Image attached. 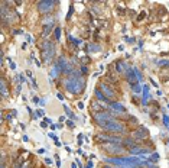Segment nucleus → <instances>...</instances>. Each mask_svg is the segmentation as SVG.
<instances>
[{
    "mask_svg": "<svg viewBox=\"0 0 169 168\" xmlns=\"http://www.w3.org/2000/svg\"><path fill=\"white\" fill-rule=\"evenodd\" d=\"M61 72H62L61 67H59V65H58V64H55V65H54V68H52V71H51V77H52V78L58 77V76H59V74H61Z\"/></svg>",
    "mask_w": 169,
    "mask_h": 168,
    "instance_id": "dca6fc26",
    "label": "nucleus"
},
{
    "mask_svg": "<svg viewBox=\"0 0 169 168\" xmlns=\"http://www.w3.org/2000/svg\"><path fill=\"white\" fill-rule=\"evenodd\" d=\"M56 54V47L55 43L51 42V41H45L42 43V57H43V63L49 64L52 63V59L55 58Z\"/></svg>",
    "mask_w": 169,
    "mask_h": 168,
    "instance_id": "7ed1b4c3",
    "label": "nucleus"
},
{
    "mask_svg": "<svg viewBox=\"0 0 169 168\" xmlns=\"http://www.w3.org/2000/svg\"><path fill=\"white\" fill-rule=\"evenodd\" d=\"M65 112H66V115H68V116H70V117H71V119H77V117H75V116H74V113H72V112H71L70 110V109H68V107H66V106H65Z\"/></svg>",
    "mask_w": 169,
    "mask_h": 168,
    "instance_id": "4be33fe9",
    "label": "nucleus"
},
{
    "mask_svg": "<svg viewBox=\"0 0 169 168\" xmlns=\"http://www.w3.org/2000/svg\"><path fill=\"white\" fill-rule=\"evenodd\" d=\"M110 107H111L114 112H119V113H126V107H124L122 103H117V101H110Z\"/></svg>",
    "mask_w": 169,
    "mask_h": 168,
    "instance_id": "9b49d317",
    "label": "nucleus"
},
{
    "mask_svg": "<svg viewBox=\"0 0 169 168\" xmlns=\"http://www.w3.org/2000/svg\"><path fill=\"white\" fill-rule=\"evenodd\" d=\"M52 31V26H45L42 31V38H45V36H48L49 35V32Z\"/></svg>",
    "mask_w": 169,
    "mask_h": 168,
    "instance_id": "6ab92c4d",
    "label": "nucleus"
},
{
    "mask_svg": "<svg viewBox=\"0 0 169 168\" xmlns=\"http://www.w3.org/2000/svg\"><path fill=\"white\" fill-rule=\"evenodd\" d=\"M56 64L61 67L62 70V74H68V76H71L72 72H74V68H72V65H71L70 63H68V59H66L64 55L62 57L58 58V61H56Z\"/></svg>",
    "mask_w": 169,
    "mask_h": 168,
    "instance_id": "6e6552de",
    "label": "nucleus"
},
{
    "mask_svg": "<svg viewBox=\"0 0 169 168\" xmlns=\"http://www.w3.org/2000/svg\"><path fill=\"white\" fill-rule=\"evenodd\" d=\"M103 168H113V167H110V165H104Z\"/></svg>",
    "mask_w": 169,
    "mask_h": 168,
    "instance_id": "c85d7f7f",
    "label": "nucleus"
},
{
    "mask_svg": "<svg viewBox=\"0 0 169 168\" xmlns=\"http://www.w3.org/2000/svg\"><path fill=\"white\" fill-rule=\"evenodd\" d=\"M81 72H82V74H87V72H88V70H87V67H85V65H81Z\"/></svg>",
    "mask_w": 169,
    "mask_h": 168,
    "instance_id": "5701e85b",
    "label": "nucleus"
},
{
    "mask_svg": "<svg viewBox=\"0 0 169 168\" xmlns=\"http://www.w3.org/2000/svg\"><path fill=\"white\" fill-rule=\"evenodd\" d=\"M2 168H6V165H5V161H2Z\"/></svg>",
    "mask_w": 169,
    "mask_h": 168,
    "instance_id": "cd10ccee",
    "label": "nucleus"
},
{
    "mask_svg": "<svg viewBox=\"0 0 169 168\" xmlns=\"http://www.w3.org/2000/svg\"><path fill=\"white\" fill-rule=\"evenodd\" d=\"M66 126H70V128H74V123H72V122H66Z\"/></svg>",
    "mask_w": 169,
    "mask_h": 168,
    "instance_id": "bb28decb",
    "label": "nucleus"
},
{
    "mask_svg": "<svg viewBox=\"0 0 169 168\" xmlns=\"http://www.w3.org/2000/svg\"><path fill=\"white\" fill-rule=\"evenodd\" d=\"M149 138V130L143 128V126H139L135 132H133V139L135 141H143V139H147Z\"/></svg>",
    "mask_w": 169,
    "mask_h": 168,
    "instance_id": "1a4fd4ad",
    "label": "nucleus"
},
{
    "mask_svg": "<svg viewBox=\"0 0 169 168\" xmlns=\"http://www.w3.org/2000/svg\"><path fill=\"white\" fill-rule=\"evenodd\" d=\"M130 86H131V88H133V93H137V94H139V93L142 91V87L139 86L137 83H135V84H130Z\"/></svg>",
    "mask_w": 169,
    "mask_h": 168,
    "instance_id": "a211bd4d",
    "label": "nucleus"
},
{
    "mask_svg": "<svg viewBox=\"0 0 169 168\" xmlns=\"http://www.w3.org/2000/svg\"><path fill=\"white\" fill-rule=\"evenodd\" d=\"M93 119H94V122L97 123V125H101V123H104V122H107V120H110V119H114V116L111 115V113H108V112H95L93 115Z\"/></svg>",
    "mask_w": 169,
    "mask_h": 168,
    "instance_id": "0eeeda50",
    "label": "nucleus"
},
{
    "mask_svg": "<svg viewBox=\"0 0 169 168\" xmlns=\"http://www.w3.org/2000/svg\"><path fill=\"white\" fill-rule=\"evenodd\" d=\"M0 87H2V96L7 97L9 90H7V86H6V80H5V78H2V81H0Z\"/></svg>",
    "mask_w": 169,
    "mask_h": 168,
    "instance_id": "2eb2a0df",
    "label": "nucleus"
},
{
    "mask_svg": "<svg viewBox=\"0 0 169 168\" xmlns=\"http://www.w3.org/2000/svg\"><path fill=\"white\" fill-rule=\"evenodd\" d=\"M159 65H166V67H169V61H159Z\"/></svg>",
    "mask_w": 169,
    "mask_h": 168,
    "instance_id": "b1692460",
    "label": "nucleus"
},
{
    "mask_svg": "<svg viewBox=\"0 0 169 168\" xmlns=\"http://www.w3.org/2000/svg\"><path fill=\"white\" fill-rule=\"evenodd\" d=\"M54 36H55V39L58 41V39H59V36H61V29H59V28L54 29Z\"/></svg>",
    "mask_w": 169,
    "mask_h": 168,
    "instance_id": "412c9836",
    "label": "nucleus"
},
{
    "mask_svg": "<svg viewBox=\"0 0 169 168\" xmlns=\"http://www.w3.org/2000/svg\"><path fill=\"white\" fill-rule=\"evenodd\" d=\"M163 122H165V125H168V123H169V117H168V116H165V117H163Z\"/></svg>",
    "mask_w": 169,
    "mask_h": 168,
    "instance_id": "a878e982",
    "label": "nucleus"
},
{
    "mask_svg": "<svg viewBox=\"0 0 169 168\" xmlns=\"http://www.w3.org/2000/svg\"><path fill=\"white\" fill-rule=\"evenodd\" d=\"M126 78L130 84H135V83L137 81V76H136V72H135V70H130V68H129V71L126 72Z\"/></svg>",
    "mask_w": 169,
    "mask_h": 168,
    "instance_id": "f8f14e48",
    "label": "nucleus"
},
{
    "mask_svg": "<svg viewBox=\"0 0 169 168\" xmlns=\"http://www.w3.org/2000/svg\"><path fill=\"white\" fill-rule=\"evenodd\" d=\"M100 128H101V129H104L106 132H108V133H122V132H124V130H126L124 125H123L122 122H120V120H117V119L107 120V122L101 123V125H100Z\"/></svg>",
    "mask_w": 169,
    "mask_h": 168,
    "instance_id": "f03ea898",
    "label": "nucleus"
},
{
    "mask_svg": "<svg viewBox=\"0 0 169 168\" xmlns=\"http://www.w3.org/2000/svg\"><path fill=\"white\" fill-rule=\"evenodd\" d=\"M100 88L103 90V94H104L106 97H107L108 100L114 99V96H116V90H114L113 87L108 86L107 83H100Z\"/></svg>",
    "mask_w": 169,
    "mask_h": 168,
    "instance_id": "9d476101",
    "label": "nucleus"
},
{
    "mask_svg": "<svg viewBox=\"0 0 169 168\" xmlns=\"http://www.w3.org/2000/svg\"><path fill=\"white\" fill-rule=\"evenodd\" d=\"M103 149L107 152V154H110V155H122L126 149H124V146L123 145H120V144H104V146H103Z\"/></svg>",
    "mask_w": 169,
    "mask_h": 168,
    "instance_id": "20e7f679",
    "label": "nucleus"
},
{
    "mask_svg": "<svg viewBox=\"0 0 169 168\" xmlns=\"http://www.w3.org/2000/svg\"><path fill=\"white\" fill-rule=\"evenodd\" d=\"M90 49L94 51V52H97V51H100V47H91V45H90Z\"/></svg>",
    "mask_w": 169,
    "mask_h": 168,
    "instance_id": "393cba45",
    "label": "nucleus"
},
{
    "mask_svg": "<svg viewBox=\"0 0 169 168\" xmlns=\"http://www.w3.org/2000/svg\"><path fill=\"white\" fill-rule=\"evenodd\" d=\"M122 145L124 146V148L131 149V148H135V146H136V141L133 139V138H124Z\"/></svg>",
    "mask_w": 169,
    "mask_h": 168,
    "instance_id": "ddd939ff",
    "label": "nucleus"
},
{
    "mask_svg": "<svg viewBox=\"0 0 169 168\" xmlns=\"http://www.w3.org/2000/svg\"><path fill=\"white\" fill-rule=\"evenodd\" d=\"M52 22H54V18H52V16L43 19V25H45V26H52Z\"/></svg>",
    "mask_w": 169,
    "mask_h": 168,
    "instance_id": "aec40b11",
    "label": "nucleus"
},
{
    "mask_svg": "<svg viewBox=\"0 0 169 168\" xmlns=\"http://www.w3.org/2000/svg\"><path fill=\"white\" fill-rule=\"evenodd\" d=\"M97 139L99 141H103V142H106V144H123V138L122 136H119V135H103L100 133L97 135Z\"/></svg>",
    "mask_w": 169,
    "mask_h": 168,
    "instance_id": "423d86ee",
    "label": "nucleus"
},
{
    "mask_svg": "<svg viewBox=\"0 0 169 168\" xmlns=\"http://www.w3.org/2000/svg\"><path fill=\"white\" fill-rule=\"evenodd\" d=\"M130 152L131 154H145V152H150V149L147 148H143V146H135V148H131L130 149Z\"/></svg>",
    "mask_w": 169,
    "mask_h": 168,
    "instance_id": "4468645a",
    "label": "nucleus"
},
{
    "mask_svg": "<svg viewBox=\"0 0 169 168\" xmlns=\"http://www.w3.org/2000/svg\"><path fill=\"white\" fill-rule=\"evenodd\" d=\"M56 6V2H52V0H43V2H38V10H39V13H51L54 7Z\"/></svg>",
    "mask_w": 169,
    "mask_h": 168,
    "instance_id": "39448f33",
    "label": "nucleus"
},
{
    "mask_svg": "<svg viewBox=\"0 0 169 168\" xmlns=\"http://www.w3.org/2000/svg\"><path fill=\"white\" fill-rule=\"evenodd\" d=\"M95 96H97V99H99V100H103V101H110V100H108V99H107V97L104 96L103 93H101V91L99 90V88L95 90Z\"/></svg>",
    "mask_w": 169,
    "mask_h": 168,
    "instance_id": "f3484780",
    "label": "nucleus"
},
{
    "mask_svg": "<svg viewBox=\"0 0 169 168\" xmlns=\"http://www.w3.org/2000/svg\"><path fill=\"white\" fill-rule=\"evenodd\" d=\"M64 88L66 91H70L72 94H80L82 91L85 90V86H87V83H85V78L82 77V74H81L78 70H74V72L68 76V77L64 80Z\"/></svg>",
    "mask_w": 169,
    "mask_h": 168,
    "instance_id": "f257e3e1",
    "label": "nucleus"
}]
</instances>
